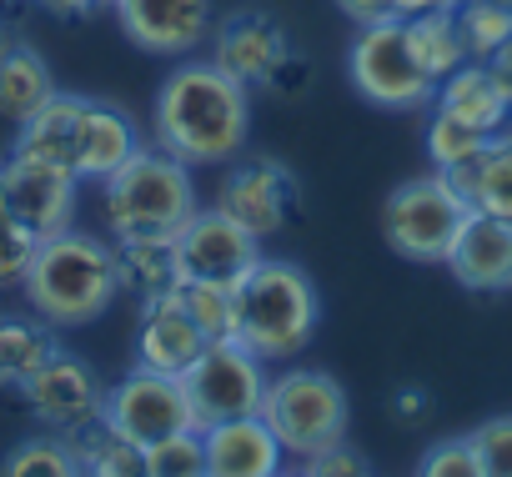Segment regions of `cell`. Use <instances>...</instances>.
Wrapping results in <instances>:
<instances>
[{"mask_svg":"<svg viewBox=\"0 0 512 477\" xmlns=\"http://www.w3.org/2000/svg\"><path fill=\"white\" fill-rule=\"evenodd\" d=\"M251 131V91L231 81L216 61H181L151 111V136L181 166H231L246 151Z\"/></svg>","mask_w":512,"mask_h":477,"instance_id":"obj_1","label":"cell"},{"mask_svg":"<svg viewBox=\"0 0 512 477\" xmlns=\"http://www.w3.org/2000/svg\"><path fill=\"white\" fill-rule=\"evenodd\" d=\"M31 312L46 327H91L96 317L111 312L121 297V267H116V242L81 226H66L56 236H41L36 262L21 282Z\"/></svg>","mask_w":512,"mask_h":477,"instance_id":"obj_2","label":"cell"},{"mask_svg":"<svg viewBox=\"0 0 512 477\" xmlns=\"http://www.w3.org/2000/svg\"><path fill=\"white\" fill-rule=\"evenodd\" d=\"M322 327V297L307 267L287 257H262L256 272L236 287V342L267 367H287L312 347Z\"/></svg>","mask_w":512,"mask_h":477,"instance_id":"obj_3","label":"cell"},{"mask_svg":"<svg viewBox=\"0 0 512 477\" xmlns=\"http://www.w3.org/2000/svg\"><path fill=\"white\" fill-rule=\"evenodd\" d=\"M101 186H106L111 242H176V231L196 216L191 166H181L161 146H141Z\"/></svg>","mask_w":512,"mask_h":477,"instance_id":"obj_4","label":"cell"},{"mask_svg":"<svg viewBox=\"0 0 512 477\" xmlns=\"http://www.w3.org/2000/svg\"><path fill=\"white\" fill-rule=\"evenodd\" d=\"M347 417H352V402L342 382L322 367H287L282 377L267 382L262 422L277 432L287 457H312L322 447L347 442Z\"/></svg>","mask_w":512,"mask_h":477,"instance_id":"obj_5","label":"cell"},{"mask_svg":"<svg viewBox=\"0 0 512 477\" xmlns=\"http://www.w3.org/2000/svg\"><path fill=\"white\" fill-rule=\"evenodd\" d=\"M467 216H472V206L457 196V186L442 171H432V176L402 181L382 201V236L397 257L427 267V262H447Z\"/></svg>","mask_w":512,"mask_h":477,"instance_id":"obj_6","label":"cell"},{"mask_svg":"<svg viewBox=\"0 0 512 477\" xmlns=\"http://www.w3.org/2000/svg\"><path fill=\"white\" fill-rule=\"evenodd\" d=\"M347 76L382 111H422L437 96V81L417 66L402 21L362 26L357 41H352V51H347Z\"/></svg>","mask_w":512,"mask_h":477,"instance_id":"obj_7","label":"cell"},{"mask_svg":"<svg viewBox=\"0 0 512 477\" xmlns=\"http://www.w3.org/2000/svg\"><path fill=\"white\" fill-rule=\"evenodd\" d=\"M267 382H272V372H267V362L256 357V352H246L241 342H211L181 372V387H186L196 432H206L216 422H231V417L262 412Z\"/></svg>","mask_w":512,"mask_h":477,"instance_id":"obj_8","label":"cell"},{"mask_svg":"<svg viewBox=\"0 0 512 477\" xmlns=\"http://www.w3.org/2000/svg\"><path fill=\"white\" fill-rule=\"evenodd\" d=\"M211 61L241 81L246 91L256 86H277V91H297L302 86V61L292 51V36L277 16L267 11H236L211 31Z\"/></svg>","mask_w":512,"mask_h":477,"instance_id":"obj_9","label":"cell"},{"mask_svg":"<svg viewBox=\"0 0 512 477\" xmlns=\"http://www.w3.org/2000/svg\"><path fill=\"white\" fill-rule=\"evenodd\" d=\"M101 422L116 427L136 447H151V442L176 437V432H196V417H191V402H186L181 377L151 372V367H131L121 382L106 387Z\"/></svg>","mask_w":512,"mask_h":477,"instance_id":"obj_10","label":"cell"},{"mask_svg":"<svg viewBox=\"0 0 512 477\" xmlns=\"http://www.w3.org/2000/svg\"><path fill=\"white\" fill-rule=\"evenodd\" d=\"M297 206H302V186L277 156H236L216 186V211L246 226L256 242L292 226Z\"/></svg>","mask_w":512,"mask_h":477,"instance_id":"obj_11","label":"cell"},{"mask_svg":"<svg viewBox=\"0 0 512 477\" xmlns=\"http://www.w3.org/2000/svg\"><path fill=\"white\" fill-rule=\"evenodd\" d=\"M171 247H176L181 282H211V287H231V292L262 262V242L216 206H206V211L196 206V216L176 231Z\"/></svg>","mask_w":512,"mask_h":477,"instance_id":"obj_12","label":"cell"},{"mask_svg":"<svg viewBox=\"0 0 512 477\" xmlns=\"http://www.w3.org/2000/svg\"><path fill=\"white\" fill-rule=\"evenodd\" d=\"M21 397H26V407L36 412V422L46 427V432H76V427H86V422H96L101 417V407H106V382L96 377V367L91 362H81L76 352H56L26 387H21Z\"/></svg>","mask_w":512,"mask_h":477,"instance_id":"obj_13","label":"cell"},{"mask_svg":"<svg viewBox=\"0 0 512 477\" xmlns=\"http://www.w3.org/2000/svg\"><path fill=\"white\" fill-rule=\"evenodd\" d=\"M121 36L146 56H191L211 41V0H116Z\"/></svg>","mask_w":512,"mask_h":477,"instance_id":"obj_14","label":"cell"},{"mask_svg":"<svg viewBox=\"0 0 512 477\" xmlns=\"http://www.w3.org/2000/svg\"><path fill=\"white\" fill-rule=\"evenodd\" d=\"M0 191H6V201L36 236H56V231L76 226V171H61V166L11 151L0 161Z\"/></svg>","mask_w":512,"mask_h":477,"instance_id":"obj_15","label":"cell"},{"mask_svg":"<svg viewBox=\"0 0 512 477\" xmlns=\"http://www.w3.org/2000/svg\"><path fill=\"white\" fill-rule=\"evenodd\" d=\"M442 267L467 292H512V221L472 211Z\"/></svg>","mask_w":512,"mask_h":477,"instance_id":"obj_16","label":"cell"},{"mask_svg":"<svg viewBox=\"0 0 512 477\" xmlns=\"http://www.w3.org/2000/svg\"><path fill=\"white\" fill-rule=\"evenodd\" d=\"M201 447H206V477H282L287 472V447L262 422V412L206 427Z\"/></svg>","mask_w":512,"mask_h":477,"instance_id":"obj_17","label":"cell"},{"mask_svg":"<svg viewBox=\"0 0 512 477\" xmlns=\"http://www.w3.org/2000/svg\"><path fill=\"white\" fill-rule=\"evenodd\" d=\"M206 347H211V342H206L201 327L191 322V312H186V302H181V287L166 292V297L141 302V322H136V367L181 377Z\"/></svg>","mask_w":512,"mask_h":477,"instance_id":"obj_18","label":"cell"},{"mask_svg":"<svg viewBox=\"0 0 512 477\" xmlns=\"http://www.w3.org/2000/svg\"><path fill=\"white\" fill-rule=\"evenodd\" d=\"M136 151H141L136 121L121 106H106V101L86 96L81 141H76V181H111Z\"/></svg>","mask_w":512,"mask_h":477,"instance_id":"obj_19","label":"cell"},{"mask_svg":"<svg viewBox=\"0 0 512 477\" xmlns=\"http://www.w3.org/2000/svg\"><path fill=\"white\" fill-rule=\"evenodd\" d=\"M432 106L447 111V116H457L462 126L482 131V136L507 131V116H512V106H507L497 76L487 71V61H467V66H457L447 81H437Z\"/></svg>","mask_w":512,"mask_h":477,"instance_id":"obj_20","label":"cell"},{"mask_svg":"<svg viewBox=\"0 0 512 477\" xmlns=\"http://www.w3.org/2000/svg\"><path fill=\"white\" fill-rule=\"evenodd\" d=\"M81 111H86V96L76 91H56L16 136V156H31V161H46V166H61V171H76V141H81Z\"/></svg>","mask_w":512,"mask_h":477,"instance_id":"obj_21","label":"cell"},{"mask_svg":"<svg viewBox=\"0 0 512 477\" xmlns=\"http://www.w3.org/2000/svg\"><path fill=\"white\" fill-rule=\"evenodd\" d=\"M442 176L457 186V196H462L472 211H487V216L512 221V131L487 136V146H482L467 166L442 171Z\"/></svg>","mask_w":512,"mask_h":477,"instance_id":"obj_22","label":"cell"},{"mask_svg":"<svg viewBox=\"0 0 512 477\" xmlns=\"http://www.w3.org/2000/svg\"><path fill=\"white\" fill-rule=\"evenodd\" d=\"M56 91L61 86H56V76H51V66H46L41 51L11 46L6 56H0V121L26 126Z\"/></svg>","mask_w":512,"mask_h":477,"instance_id":"obj_23","label":"cell"},{"mask_svg":"<svg viewBox=\"0 0 512 477\" xmlns=\"http://www.w3.org/2000/svg\"><path fill=\"white\" fill-rule=\"evenodd\" d=\"M66 442H71V452H76L81 477H151V472H146V447L126 442V437H121L116 427H106L101 417L86 422V427H76V432H66Z\"/></svg>","mask_w":512,"mask_h":477,"instance_id":"obj_24","label":"cell"},{"mask_svg":"<svg viewBox=\"0 0 512 477\" xmlns=\"http://www.w3.org/2000/svg\"><path fill=\"white\" fill-rule=\"evenodd\" d=\"M56 337L41 317H16L0 312V382L6 387H26L51 357H56Z\"/></svg>","mask_w":512,"mask_h":477,"instance_id":"obj_25","label":"cell"},{"mask_svg":"<svg viewBox=\"0 0 512 477\" xmlns=\"http://www.w3.org/2000/svg\"><path fill=\"white\" fill-rule=\"evenodd\" d=\"M116 267H121V292L136 302H151L181 287L171 242H116Z\"/></svg>","mask_w":512,"mask_h":477,"instance_id":"obj_26","label":"cell"},{"mask_svg":"<svg viewBox=\"0 0 512 477\" xmlns=\"http://www.w3.org/2000/svg\"><path fill=\"white\" fill-rule=\"evenodd\" d=\"M402 26H407V46H412L417 66H422L432 81H447L457 66H467V46H462V31H457V6H452V11L412 16V21H402Z\"/></svg>","mask_w":512,"mask_h":477,"instance_id":"obj_27","label":"cell"},{"mask_svg":"<svg viewBox=\"0 0 512 477\" xmlns=\"http://www.w3.org/2000/svg\"><path fill=\"white\" fill-rule=\"evenodd\" d=\"M457 31L467 61H492L512 41V0H457Z\"/></svg>","mask_w":512,"mask_h":477,"instance_id":"obj_28","label":"cell"},{"mask_svg":"<svg viewBox=\"0 0 512 477\" xmlns=\"http://www.w3.org/2000/svg\"><path fill=\"white\" fill-rule=\"evenodd\" d=\"M0 477H81V467L61 432H36L0 457Z\"/></svg>","mask_w":512,"mask_h":477,"instance_id":"obj_29","label":"cell"},{"mask_svg":"<svg viewBox=\"0 0 512 477\" xmlns=\"http://www.w3.org/2000/svg\"><path fill=\"white\" fill-rule=\"evenodd\" d=\"M181 302L206 342H236V292L211 282H181Z\"/></svg>","mask_w":512,"mask_h":477,"instance_id":"obj_30","label":"cell"},{"mask_svg":"<svg viewBox=\"0 0 512 477\" xmlns=\"http://www.w3.org/2000/svg\"><path fill=\"white\" fill-rule=\"evenodd\" d=\"M36 247H41V236L16 216V206L6 201V191H0V292L26 282V272L36 262Z\"/></svg>","mask_w":512,"mask_h":477,"instance_id":"obj_31","label":"cell"},{"mask_svg":"<svg viewBox=\"0 0 512 477\" xmlns=\"http://www.w3.org/2000/svg\"><path fill=\"white\" fill-rule=\"evenodd\" d=\"M482 146H487L482 131H472V126H462L457 116H447V111L432 106V121H427V156H432V171H457V166H467Z\"/></svg>","mask_w":512,"mask_h":477,"instance_id":"obj_32","label":"cell"},{"mask_svg":"<svg viewBox=\"0 0 512 477\" xmlns=\"http://www.w3.org/2000/svg\"><path fill=\"white\" fill-rule=\"evenodd\" d=\"M146 472L151 477H206V447L201 432H176L146 447Z\"/></svg>","mask_w":512,"mask_h":477,"instance_id":"obj_33","label":"cell"},{"mask_svg":"<svg viewBox=\"0 0 512 477\" xmlns=\"http://www.w3.org/2000/svg\"><path fill=\"white\" fill-rule=\"evenodd\" d=\"M482 477H512V417H487L482 427L467 432Z\"/></svg>","mask_w":512,"mask_h":477,"instance_id":"obj_34","label":"cell"},{"mask_svg":"<svg viewBox=\"0 0 512 477\" xmlns=\"http://www.w3.org/2000/svg\"><path fill=\"white\" fill-rule=\"evenodd\" d=\"M417 477H482V467H477V452L467 437H442L417 462Z\"/></svg>","mask_w":512,"mask_h":477,"instance_id":"obj_35","label":"cell"},{"mask_svg":"<svg viewBox=\"0 0 512 477\" xmlns=\"http://www.w3.org/2000/svg\"><path fill=\"white\" fill-rule=\"evenodd\" d=\"M302 472H307V477H377V472H372V462H367L357 447H347V442H337V447H322V452L302 457Z\"/></svg>","mask_w":512,"mask_h":477,"instance_id":"obj_36","label":"cell"},{"mask_svg":"<svg viewBox=\"0 0 512 477\" xmlns=\"http://www.w3.org/2000/svg\"><path fill=\"white\" fill-rule=\"evenodd\" d=\"M337 11H342L347 21H357V31H362V26L397 21V16H392V0H337Z\"/></svg>","mask_w":512,"mask_h":477,"instance_id":"obj_37","label":"cell"},{"mask_svg":"<svg viewBox=\"0 0 512 477\" xmlns=\"http://www.w3.org/2000/svg\"><path fill=\"white\" fill-rule=\"evenodd\" d=\"M427 407H432V397H427L422 387H397V392H392V412H397V422H407V427H417V422L427 417Z\"/></svg>","mask_w":512,"mask_h":477,"instance_id":"obj_38","label":"cell"},{"mask_svg":"<svg viewBox=\"0 0 512 477\" xmlns=\"http://www.w3.org/2000/svg\"><path fill=\"white\" fill-rule=\"evenodd\" d=\"M41 11H51V16H66V21H76V16H96V11H111L116 0H36Z\"/></svg>","mask_w":512,"mask_h":477,"instance_id":"obj_39","label":"cell"},{"mask_svg":"<svg viewBox=\"0 0 512 477\" xmlns=\"http://www.w3.org/2000/svg\"><path fill=\"white\" fill-rule=\"evenodd\" d=\"M457 0H392V16L397 21H412V16H427V11H452Z\"/></svg>","mask_w":512,"mask_h":477,"instance_id":"obj_40","label":"cell"},{"mask_svg":"<svg viewBox=\"0 0 512 477\" xmlns=\"http://www.w3.org/2000/svg\"><path fill=\"white\" fill-rule=\"evenodd\" d=\"M487 71L497 76V86H502V96H507V106H512V41H507V46H502V51L487 61Z\"/></svg>","mask_w":512,"mask_h":477,"instance_id":"obj_41","label":"cell"},{"mask_svg":"<svg viewBox=\"0 0 512 477\" xmlns=\"http://www.w3.org/2000/svg\"><path fill=\"white\" fill-rule=\"evenodd\" d=\"M11 46H16V41H11V21H6V16H0V56H6Z\"/></svg>","mask_w":512,"mask_h":477,"instance_id":"obj_42","label":"cell"},{"mask_svg":"<svg viewBox=\"0 0 512 477\" xmlns=\"http://www.w3.org/2000/svg\"><path fill=\"white\" fill-rule=\"evenodd\" d=\"M282 477H307V472H282Z\"/></svg>","mask_w":512,"mask_h":477,"instance_id":"obj_43","label":"cell"},{"mask_svg":"<svg viewBox=\"0 0 512 477\" xmlns=\"http://www.w3.org/2000/svg\"><path fill=\"white\" fill-rule=\"evenodd\" d=\"M0 387H6V382H0Z\"/></svg>","mask_w":512,"mask_h":477,"instance_id":"obj_44","label":"cell"}]
</instances>
